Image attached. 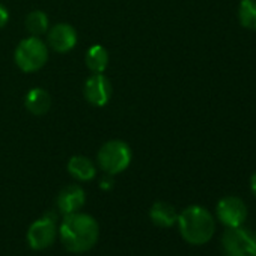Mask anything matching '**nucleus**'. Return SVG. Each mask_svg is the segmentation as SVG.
<instances>
[{
  "instance_id": "17",
  "label": "nucleus",
  "mask_w": 256,
  "mask_h": 256,
  "mask_svg": "<svg viewBox=\"0 0 256 256\" xmlns=\"http://www.w3.org/2000/svg\"><path fill=\"white\" fill-rule=\"evenodd\" d=\"M10 22V11L6 10V6H4L0 4V29H4Z\"/></svg>"
},
{
  "instance_id": "3",
  "label": "nucleus",
  "mask_w": 256,
  "mask_h": 256,
  "mask_svg": "<svg viewBox=\"0 0 256 256\" xmlns=\"http://www.w3.org/2000/svg\"><path fill=\"white\" fill-rule=\"evenodd\" d=\"M14 60L23 72H36L48 60V46L40 36L30 35L18 42Z\"/></svg>"
},
{
  "instance_id": "2",
  "label": "nucleus",
  "mask_w": 256,
  "mask_h": 256,
  "mask_svg": "<svg viewBox=\"0 0 256 256\" xmlns=\"http://www.w3.org/2000/svg\"><path fill=\"white\" fill-rule=\"evenodd\" d=\"M176 224L184 241L193 246L206 244L216 232L212 214L200 205H190L178 212Z\"/></svg>"
},
{
  "instance_id": "5",
  "label": "nucleus",
  "mask_w": 256,
  "mask_h": 256,
  "mask_svg": "<svg viewBox=\"0 0 256 256\" xmlns=\"http://www.w3.org/2000/svg\"><path fill=\"white\" fill-rule=\"evenodd\" d=\"M222 246L226 256H256V232L242 226L226 228Z\"/></svg>"
},
{
  "instance_id": "12",
  "label": "nucleus",
  "mask_w": 256,
  "mask_h": 256,
  "mask_svg": "<svg viewBox=\"0 0 256 256\" xmlns=\"http://www.w3.org/2000/svg\"><path fill=\"white\" fill-rule=\"evenodd\" d=\"M68 174L76 178L77 181H92L96 176V166L94 164L92 160H89L84 156H74L70 158L68 164H66Z\"/></svg>"
},
{
  "instance_id": "16",
  "label": "nucleus",
  "mask_w": 256,
  "mask_h": 256,
  "mask_svg": "<svg viewBox=\"0 0 256 256\" xmlns=\"http://www.w3.org/2000/svg\"><path fill=\"white\" fill-rule=\"evenodd\" d=\"M236 17L241 28L247 30H256V0H241Z\"/></svg>"
},
{
  "instance_id": "8",
  "label": "nucleus",
  "mask_w": 256,
  "mask_h": 256,
  "mask_svg": "<svg viewBox=\"0 0 256 256\" xmlns=\"http://www.w3.org/2000/svg\"><path fill=\"white\" fill-rule=\"evenodd\" d=\"M84 98L95 107H104L112 98V83L104 74H92L83 86Z\"/></svg>"
},
{
  "instance_id": "14",
  "label": "nucleus",
  "mask_w": 256,
  "mask_h": 256,
  "mask_svg": "<svg viewBox=\"0 0 256 256\" xmlns=\"http://www.w3.org/2000/svg\"><path fill=\"white\" fill-rule=\"evenodd\" d=\"M108 59H110V56H108L107 48L100 44L89 47V50L86 52V56H84L86 66L89 68V71L92 74H104L108 66Z\"/></svg>"
},
{
  "instance_id": "15",
  "label": "nucleus",
  "mask_w": 256,
  "mask_h": 256,
  "mask_svg": "<svg viewBox=\"0 0 256 256\" xmlns=\"http://www.w3.org/2000/svg\"><path fill=\"white\" fill-rule=\"evenodd\" d=\"M24 24H26V29L29 30V34L32 36H41V35L47 34L50 29L48 16L41 10H35V11L29 12Z\"/></svg>"
},
{
  "instance_id": "11",
  "label": "nucleus",
  "mask_w": 256,
  "mask_h": 256,
  "mask_svg": "<svg viewBox=\"0 0 256 256\" xmlns=\"http://www.w3.org/2000/svg\"><path fill=\"white\" fill-rule=\"evenodd\" d=\"M150 218L158 228H172L176 224L178 211L169 202L157 200L150 210Z\"/></svg>"
},
{
  "instance_id": "10",
  "label": "nucleus",
  "mask_w": 256,
  "mask_h": 256,
  "mask_svg": "<svg viewBox=\"0 0 256 256\" xmlns=\"http://www.w3.org/2000/svg\"><path fill=\"white\" fill-rule=\"evenodd\" d=\"M84 202H86L84 190L77 184H71L59 192L58 199H56V206H58L59 212L66 216V214L80 211L83 208Z\"/></svg>"
},
{
  "instance_id": "7",
  "label": "nucleus",
  "mask_w": 256,
  "mask_h": 256,
  "mask_svg": "<svg viewBox=\"0 0 256 256\" xmlns=\"http://www.w3.org/2000/svg\"><path fill=\"white\" fill-rule=\"evenodd\" d=\"M216 214L220 223L226 228L242 226L247 218V205L238 196H224L216 206Z\"/></svg>"
},
{
  "instance_id": "1",
  "label": "nucleus",
  "mask_w": 256,
  "mask_h": 256,
  "mask_svg": "<svg viewBox=\"0 0 256 256\" xmlns=\"http://www.w3.org/2000/svg\"><path fill=\"white\" fill-rule=\"evenodd\" d=\"M58 234L62 246L71 253H84L90 250L100 238L98 222L86 212H72L64 216Z\"/></svg>"
},
{
  "instance_id": "4",
  "label": "nucleus",
  "mask_w": 256,
  "mask_h": 256,
  "mask_svg": "<svg viewBox=\"0 0 256 256\" xmlns=\"http://www.w3.org/2000/svg\"><path fill=\"white\" fill-rule=\"evenodd\" d=\"M98 166L106 175H118L128 169L133 160L132 148L124 140H108L106 142L96 156Z\"/></svg>"
},
{
  "instance_id": "6",
  "label": "nucleus",
  "mask_w": 256,
  "mask_h": 256,
  "mask_svg": "<svg viewBox=\"0 0 256 256\" xmlns=\"http://www.w3.org/2000/svg\"><path fill=\"white\" fill-rule=\"evenodd\" d=\"M58 236V218L54 212H46L28 229V242L34 250L48 248Z\"/></svg>"
},
{
  "instance_id": "9",
  "label": "nucleus",
  "mask_w": 256,
  "mask_h": 256,
  "mask_svg": "<svg viewBox=\"0 0 256 256\" xmlns=\"http://www.w3.org/2000/svg\"><path fill=\"white\" fill-rule=\"evenodd\" d=\"M77 30L70 23H58L47 32V46L56 53H68L77 46Z\"/></svg>"
},
{
  "instance_id": "19",
  "label": "nucleus",
  "mask_w": 256,
  "mask_h": 256,
  "mask_svg": "<svg viewBox=\"0 0 256 256\" xmlns=\"http://www.w3.org/2000/svg\"><path fill=\"white\" fill-rule=\"evenodd\" d=\"M250 190H252L253 196L256 198V172L250 176Z\"/></svg>"
},
{
  "instance_id": "18",
  "label": "nucleus",
  "mask_w": 256,
  "mask_h": 256,
  "mask_svg": "<svg viewBox=\"0 0 256 256\" xmlns=\"http://www.w3.org/2000/svg\"><path fill=\"white\" fill-rule=\"evenodd\" d=\"M100 187H101L102 190H110V188L113 187V178H112V175H106V176L101 180Z\"/></svg>"
},
{
  "instance_id": "13",
  "label": "nucleus",
  "mask_w": 256,
  "mask_h": 256,
  "mask_svg": "<svg viewBox=\"0 0 256 256\" xmlns=\"http://www.w3.org/2000/svg\"><path fill=\"white\" fill-rule=\"evenodd\" d=\"M24 106L29 113L35 116L46 114L52 107V96L50 94L42 88H34L30 89L24 96Z\"/></svg>"
}]
</instances>
